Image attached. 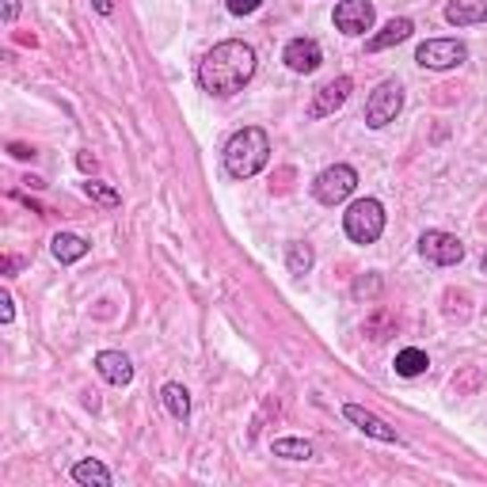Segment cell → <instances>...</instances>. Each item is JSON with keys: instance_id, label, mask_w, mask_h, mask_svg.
Returning <instances> with one entry per match:
<instances>
[{"instance_id": "6da1fadb", "label": "cell", "mask_w": 487, "mask_h": 487, "mask_svg": "<svg viewBox=\"0 0 487 487\" xmlns=\"http://www.w3.org/2000/svg\"><path fill=\"white\" fill-rule=\"evenodd\" d=\"M255 77V50L240 38L218 42L198 65V84L210 95H236Z\"/></svg>"}, {"instance_id": "7a4b0ae2", "label": "cell", "mask_w": 487, "mask_h": 487, "mask_svg": "<svg viewBox=\"0 0 487 487\" xmlns=\"http://www.w3.org/2000/svg\"><path fill=\"white\" fill-rule=\"evenodd\" d=\"M270 161V137L260 130V126H244L228 137L225 145V171L233 179H252L260 176Z\"/></svg>"}, {"instance_id": "3957f363", "label": "cell", "mask_w": 487, "mask_h": 487, "mask_svg": "<svg viewBox=\"0 0 487 487\" xmlns=\"http://www.w3.org/2000/svg\"><path fill=\"white\" fill-rule=\"evenodd\" d=\"M343 228H347V236L354 244L381 240V233H384V206L377 202V198H358V202H351L347 213H343Z\"/></svg>"}, {"instance_id": "277c9868", "label": "cell", "mask_w": 487, "mask_h": 487, "mask_svg": "<svg viewBox=\"0 0 487 487\" xmlns=\"http://www.w3.org/2000/svg\"><path fill=\"white\" fill-rule=\"evenodd\" d=\"M354 187H358V171L351 164H332L317 176L312 194H317V202H324V206H339L354 194Z\"/></svg>"}, {"instance_id": "5b68a950", "label": "cell", "mask_w": 487, "mask_h": 487, "mask_svg": "<svg viewBox=\"0 0 487 487\" xmlns=\"http://www.w3.org/2000/svg\"><path fill=\"white\" fill-rule=\"evenodd\" d=\"M415 62H419L423 69H434V73H442V69H457L468 62V46L457 38H426L419 50H415Z\"/></svg>"}, {"instance_id": "8992f818", "label": "cell", "mask_w": 487, "mask_h": 487, "mask_svg": "<svg viewBox=\"0 0 487 487\" xmlns=\"http://www.w3.org/2000/svg\"><path fill=\"white\" fill-rule=\"evenodd\" d=\"M400 107H404V88H400L396 80H381L374 95L366 99V126H374V130H381V126L396 122Z\"/></svg>"}, {"instance_id": "52a82bcc", "label": "cell", "mask_w": 487, "mask_h": 487, "mask_svg": "<svg viewBox=\"0 0 487 487\" xmlns=\"http://www.w3.org/2000/svg\"><path fill=\"white\" fill-rule=\"evenodd\" d=\"M419 255L426 263H438V267H453L465 260V244L457 240L453 233H442V228H426L419 236Z\"/></svg>"}, {"instance_id": "ba28073f", "label": "cell", "mask_w": 487, "mask_h": 487, "mask_svg": "<svg viewBox=\"0 0 487 487\" xmlns=\"http://www.w3.org/2000/svg\"><path fill=\"white\" fill-rule=\"evenodd\" d=\"M335 27L343 35H366L369 27H374V4H369V0H339Z\"/></svg>"}, {"instance_id": "9c48e42d", "label": "cell", "mask_w": 487, "mask_h": 487, "mask_svg": "<svg viewBox=\"0 0 487 487\" xmlns=\"http://www.w3.org/2000/svg\"><path fill=\"white\" fill-rule=\"evenodd\" d=\"M351 77H335V80H327L324 88L317 92V99H312V107H309V119H327V114H335L343 103H347V95H351Z\"/></svg>"}, {"instance_id": "30bf717a", "label": "cell", "mask_w": 487, "mask_h": 487, "mask_svg": "<svg viewBox=\"0 0 487 487\" xmlns=\"http://www.w3.org/2000/svg\"><path fill=\"white\" fill-rule=\"evenodd\" d=\"M282 62L293 69V73H317L320 62H324V50L317 38H293L290 46H285Z\"/></svg>"}, {"instance_id": "8fae6325", "label": "cell", "mask_w": 487, "mask_h": 487, "mask_svg": "<svg viewBox=\"0 0 487 487\" xmlns=\"http://www.w3.org/2000/svg\"><path fill=\"white\" fill-rule=\"evenodd\" d=\"M343 415H347V419L358 426V431H366L369 438H377V442H392V446H400V434H396L384 419H377L374 411H366V408H358V404H347V408H343Z\"/></svg>"}, {"instance_id": "7c38bea8", "label": "cell", "mask_w": 487, "mask_h": 487, "mask_svg": "<svg viewBox=\"0 0 487 487\" xmlns=\"http://www.w3.org/2000/svg\"><path fill=\"white\" fill-rule=\"evenodd\" d=\"M95 369H99V377H103L107 384H130L134 381V362L122 351L95 354Z\"/></svg>"}, {"instance_id": "4fadbf2b", "label": "cell", "mask_w": 487, "mask_h": 487, "mask_svg": "<svg viewBox=\"0 0 487 487\" xmlns=\"http://www.w3.org/2000/svg\"><path fill=\"white\" fill-rule=\"evenodd\" d=\"M411 31H415V23L411 20H389L381 27V31L366 42V50L369 54H381V50H389V46H396V42H404V38H411Z\"/></svg>"}, {"instance_id": "5bb4252c", "label": "cell", "mask_w": 487, "mask_h": 487, "mask_svg": "<svg viewBox=\"0 0 487 487\" xmlns=\"http://www.w3.org/2000/svg\"><path fill=\"white\" fill-rule=\"evenodd\" d=\"M446 20L453 27H472V23H487V0H450Z\"/></svg>"}, {"instance_id": "9a60e30c", "label": "cell", "mask_w": 487, "mask_h": 487, "mask_svg": "<svg viewBox=\"0 0 487 487\" xmlns=\"http://www.w3.org/2000/svg\"><path fill=\"white\" fill-rule=\"evenodd\" d=\"M50 252H54L57 263H77V260H84V255H88V240H80V236H73V233H57V236L50 240Z\"/></svg>"}, {"instance_id": "2e32d148", "label": "cell", "mask_w": 487, "mask_h": 487, "mask_svg": "<svg viewBox=\"0 0 487 487\" xmlns=\"http://www.w3.org/2000/svg\"><path fill=\"white\" fill-rule=\"evenodd\" d=\"M161 400H164V408H168L171 419H179V423H183V419L191 415V392L183 389V384H164Z\"/></svg>"}, {"instance_id": "e0dca14e", "label": "cell", "mask_w": 487, "mask_h": 487, "mask_svg": "<svg viewBox=\"0 0 487 487\" xmlns=\"http://www.w3.org/2000/svg\"><path fill=\"white\" fill-rule=\"evenodd\" d=\"M426 366H431V358H426V351H419V347H408V351L396 354V374L400 377H419V374H426Z\"/></svg>"}, {"instance_id": "ac0fdd59", "label": "cell", "mask_w": 487, "mask_h": 487, "mask_svg": "<svg viewBox=\"0 0 487 487\" xmlns=\"http://www.w3.org/2000/svg\"><path fill=\"white\" fill-rule=\"evenodd\" d=\"M73 480H77V483L111 487V472H107V465H99V461H77V465H73Z\"/></svg>"}, {"instance_id": "d6986e66", "label": "cell", "mask_w": 487, "mask_h": 487, "mask_svg": "<svg viewBox=\"0 0 487 487\" xmlns=\"http://www.w3.org/2000/svg\"><path fill=\"white\" fill-rule=\"evenodd\" d=\"M275 457H285V461H309L312 457V446L305 438H275Z\"/></svg>"}, {"instance_id": "ffe728a7", "label": "cell", "mask_w": 487, "mask_h": 487, "mask_svg": "<svg viewBox=\"0 0 487 487\" xmlns=\"http://www.w3.org/2000/svg\"><path fill=\"white\" fill-rule=\"evenodd\" d=\"M312 248L309 244H290V255H285V267H290V275H309L312 270Z\"/></svg>"}, {"instance_id": "44dd1931", "label": "cell", "mask_w": 487, "mask_h": 487, "mask_svg": "<svg viewBox=\"0 0 487 487\" xmlns=\"http://www.w3.org/2000/svg\"><path fill=\"white\" fill-rule=\"evenodd\" d=\"M84 194L92 198V202H99V206H107V210H114V206H122V198H119V191H111V187H103V183H84Z\"/></svg>"}, {"instance_id": "7402d4cb", "label": "cell", "mask_w": 487, "mask_h": 487, "mask_svg": "<svg viewBox=\"0 0 487 487\" xmlns=\"http://www.w3.org/2000/svg\"><path fill=\"white\" fill-rule=\"evenodd\" d=\"M392 312H384V309H377V317L374 320H366V335L369 339H389L392 335Z\"/></svg>"}, {"instance_id": "603a6c76", "label": "cell", "mask_w": 487, "mask_h": 487, "mask_svg": "<svg viewBox=\"0 0 487 487\" xmlns=\"http://www.w3.org/2000/svg\"><path fill=\"white\" fill-rule=\"evenodd\" d=\"M263 0H228V12L233 16H252V12H260Z\"/></svg>"}, {"instance_id": "cb8c5ba5", "label": "cell", "mask_w": 487, "mask_h": 487, "mask_svg": "<svg viewBox=\"0 0 487 487\" xmlns=\"http://www.w3.org/2000/svg\"><path fill=\"white\" fill-rule=\"evenodd\" d=\"M12 317H16V309H12V297H8V293H0V320L12 324Z\"/></svg>"}, {"instance_id": "d4e9b609", "label": "cell", "mask_w": 487, "mask_h": 487, "mask_svg": "<svg viewBox=\"0 0 487 487\" xmlns=\"http://www.w3.org/2000/svg\"><path fill=\"white\" fill-rule=\"evenodd\" d=\"M20 16V0H4V23H16Z\"/></svg>"}, {"instance_id": "484cf974", "label": "cell", "mask_w": 487, "mask_h": 487, "mask_svg": "<svg viewBox=\"0 0 487 487\" xmlns=\"http://www.w3.org/2000/svg\"><path fill=\"white\" fill-rule=\"evenodd\" d=\"M366 290H369V293H377V290H381V282H377V278H369V285H366V282H358V285H354V293H358V297H366Z\"/></svg>"}, {"instance_id": "4316f807", "label": "cell", "mask_w": 487, "mask_h": 487, "mask_svg": "<svg viewBox=\"0 0 487 487\" xmlns=\"http://www.w3.org/2000/svg\"><path fill=\"white\" fill-rule=\"evenodd\" d=\"M12 156H20V161H31L35 149H27V145H12Z\"/></svg>"}, {"instance_id": "83f0119b", "label": "cell", "mask_w": 487, "mask_h": 487, "mask_svg": "<svg viewBox=\"0 0 487 487\" xmlns=\"http://www.w3.org/2000/svg\"><path fill=\"white\" fill-rule=\"evenodd\" d=\"M92 4H95V12H99V16H111V12H114V4H111V0H92Z\"/></svg>"}, {"instance_id": "f1b7e54d", "label": "cell", "mask_w": 487, "mask_h": 487, "mask_svg": "<svg viewBox=\"0 0 487 487\" xmlns=\"http://www.w3.org/2000/svg\"><path fill=\"white\" fill-rule=\"evenodd\" d=\"M77 164H80L84 171H95V161H92V156H88V153H80V156H77Z\"/></svg>"}, {"instance_id": "f546056e", "label": "cell", "mask_w": 487, "mask_h": 487, "mask_svg": "<svg viewBox=\"0 0 487 487\" xmlns=\"http://www.w3.org/2000/svg\"><path fill=\"white\" fill-rule=\"evenodd\" d=\"M483 270H487V255H483Z\"/></svg>"}]
</instances>
